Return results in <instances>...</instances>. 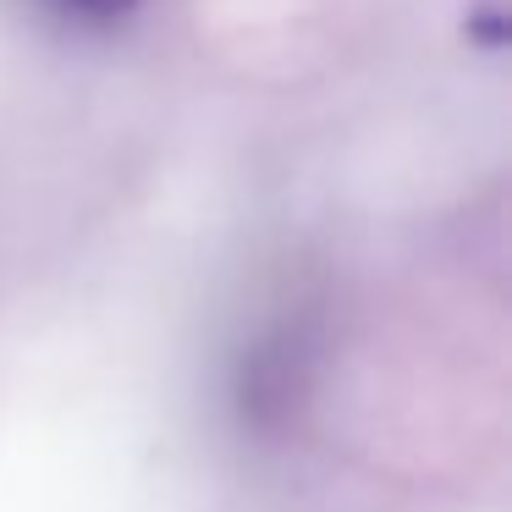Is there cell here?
Wrapping results in <instances>:
<instances>
[{
	"label": "cell",
	"instance_id": "cell-1",
	"mask_svg": "<svg viewBox=\"0 0 512 512\" xmlns=\"http://www.w3.org/2000/svg\"><path fill=\"white\" fill-rule=\"evenodd\" d=\"M61 17H72V23H83V28H116V23H127V17L144 6V0H50Z\"/></svg>",
	"mask_w": 512,
	"mask_h": 512
}]
</instances>
